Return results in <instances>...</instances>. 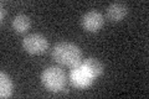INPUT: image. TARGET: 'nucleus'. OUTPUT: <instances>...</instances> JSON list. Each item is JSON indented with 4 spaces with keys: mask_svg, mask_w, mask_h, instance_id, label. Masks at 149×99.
I'll return each instance as SVG.
<instances>
[{
    "mask_svg": "<svg viewBox=\"0 0 149 99\" xmlns=\"http://www.w3.org/2000/svg\"><path fill=\"white\" fill-rule=\"evenodd\" d=\"M52 58L56 63L72 68L82 61V51L73 42L62 41L56 44L52 48Z\"/></svg>",
    "mask_w": 149,
    "mask_h": 99,
    "instance_id": "nucleus-1",
    "label": "nucleus"
},
{
    "mask_svg": "<svg viewBox=\"0 0 149 99\" xmlns=\"http://www.w3.org/2000/svg\"><path fill=\"white\" fill-rule=\"evenodd\" d=\"M41 83L50 92H60L66 87V73L58 66H50L41 73Z\"/></svg>",
    "mask_w": 149,
    "mask_h": 99,
    "instance_id": "nucleus-2",
    "label": "nucleus"
},
{
    "mask_svg": "<svg viewBox=\"0 0 149 99\" xmlns=\"http://www.w3.org/2000/svg\"><path fill=\"white\" fill-rule=\"evenodd\" d=\"M96 77L90 72L85 64L81 63L74 66V67L71 68L70 71V81H71L72 86H74L76 88H80V89H83V88H87L90 87L91 84L95 82Z\"/></svg>",
    "mask_w": 149,
    "mask_h": 99,
    "instance_id": "nucleus-3",
    "label": "nucleus"
},
{
    "mask_svg": "<svg viewBox=\"0 0 149 99\" xmlns=\"http://www.w3.org/2000/svg\"><path fill=\"white\" fill-rule=\"evenodd\" d=\"M22 47L31 55H40L47 50L49 41L41 34H29L22 40Z\"/></svg>",
    "mask_w": 149,
    "mask_h": 99,
    "instance_id": "nucleus-4",
    "label": "nucleus"
},
{
    "mask_svg": "<svg viewBox=\"0 0 149 99\" xmlns=\"http://www.w3.org/2000/svg\"><path fill=\"white\" fill-rule=\"evenodd\" d=\"M81 25L88 32H97L104 25V16L97 10H91L81 17Z\"/></svg>",
    "mask_w": 149,
    "mask_h": 99,
    "instance_id": "nucleus-5",
    "label": "nucleus"
},
{
    "mask_svg": "<svg viewBox=\"0 0 149 99\" xmlns=\"http://www.w3.org/2000/svg\"><path fill=\"white\" fill-rule=\"evenodd\" d=\"M128 8L124 3H112L107 8V17L113 22H119L127 16Z\"/></svg>",
    "mask_w": 149,
    "mask_h": 99,
    "instance_id": "nucleus-6",
    "label": "nucleus"
},
{
    "mask_svg": "<svg viewBox=\"0 0 149 99\" xmlns=\"http://www.w3.org/2000/svg\"><path fill=\"white\" fill-rule=\"evenodd\" d=\"M11 26L17 34H25L31 26V20L30 17L25 15V14H17V15L13 19Z\"/></svg>",
    "mask_w": 149,
    "mask_h": 99,
    "instance_id": "nucleus-7",
    "label": "nucleus"
},
{
    "mask_svg": "<svg viewBox=\"0 0 149 99\" xmlns=\"http://www.w3.org/2000/svg\"><path fill=\"white\" fill-rule=\"evenodd\" d=\"M13 92H14L13 79L4 71H1L0 72V97L9 98V97H11Z\"/></svg>",
    "mask_w": 149,
    "mask_h": 99,
    "instance_id": "nucleus-8",
    "label": "nucleus"
},
{
    "mask_svg": "<svg viewBox=\"0 0 149 99\" xmlns=\"http://www.w3.org/2000/svg\"><path fill=\"white\" fill-rule=\"evenodd\" d=\"M82 63L85 64L88 69H90V72H91L96 78L100 77L101 74L103 73V64H102L97 58L88 57V58L82 60Z\"/></svg>",
    "mask_w": 149,
    "mask_h": 99,
    "instance_id": "nucleus-9",
    "label": "nucleus"
},
{
    "mask_svg": "<svg viewBox=\"0 0 149 99\" xmlns=\"http://www.w3.org/2000/svg\"><path fill=\"white\" fill-rule=\"evenodd\" d=\"M0 6H1V9H0V10H1V15H0V19H1V21H3L4 16L6 15V10H5V9H4V3L0 4Z\"/></svg>",
    "mask_w": 149,
    "mask_h": 99,
    "instance_id": "nucleus-10",
    "label": "nucleus"
}]
</instances>
